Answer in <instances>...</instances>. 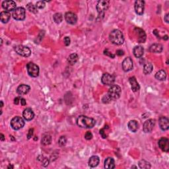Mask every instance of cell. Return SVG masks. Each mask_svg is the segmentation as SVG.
<instances>
[{
    "label": "cell",
    "instance_id": "obj_25",
    "mask_svg": "<svg viewBox=\"0 0 169 169\" xmlns=\"http://www.w3.org/2000/svg\"><path fill=\"white\" fill-rule=\"evenodd\" d=\"M11 18V14L9 12L6 11H2L0 14V19H1V21L3 23H7V22L9 21Z\"/></svg>",
    "mask_w": 169,
    "mask_h": 169
},
{
    "label": "cell",
    "instance_id": "obj_38",
    "mask_svg": "<svg viewBox=\"0 0 169 169\" xmlns=\"http://www.w3.org/2000/svg\"><path fill=\"white\" fill-rule=\"evenodd\" d=\"M85 138L87 140H90L93 138V134H92L91 131H87V133L85 135Z\"/></svg>",
    "mask_w": 169,
    "mask_h": 169
},
{
    "label": "cell",
    "instance_id": "obj_40",
    "mask_svg": "<svg viewBox=\"0 0 169 169\" xmlns=\"http://www.w3.org/2000/svg\"><path fill=\"white\" fill-rule=\"evenodd\" d=\"M63 42H64V44L65 46H69L70 44V42H71L69 37L65 36L64 39H63Z\"/></svg>",
    "mask_w": 169,
    "mask_h": 169
},
{
    "label": "cell",
    "instance_id": "obj_21",
    "mask_svg": "<svg viewBox=\"0 0 169 169\" xmlns=\"http://www.w3.org/2000/svg\"><path fill=\"white\" fill-rule=\"evenodd\" d=\"M163 50V47L160 44H153L149 48V51L153 53H161Z\"/></svg>",
    "mask_w": 169,
    "mask_h": 169
},
{
    "label": "cell",
    "instance_id": "obj_17",
    "mask_svg": "<svg viewBox=\"0 0 169 169\" xmlns=\"http://www.w3.org/2000/svg\"><path fill=\"white\" fill-rule=\"evenodd\" d=\"M159 124L162 130L166 131L168 129L169 122L167 118L164 117V116H162V117L160 118L159 120Z\"/></svg>",
    "mask_w": 169,
    "mask_h": 169
},
{
    "label": "cell",
    "instance_id": "obj_47",
    "mask_svg": "<svg viewBox=\"0 0 169 169\" xmlns=\"http://www.w3.org/2000/svg\"><path fill=\"white\" fill-rule=\"evenodd\" d=\"M0 136H1V138H0V139H1V141H3L4 140H5V136H4L3 134H2V133H1V135H0Z\"/></svg>",
    "mask_w": 169,
    "mask_h": 169
},
{
    "label": "cell",
    "instance_id": "obj_10",
    "mask_svg": "<svg viewBox=\"0 0 169 169\" xmlns=\"http://www.w3.org/2000/svg\"><path fill=\"white\" fill-rule=\"evenodd\" d=\"M102 83L106 85H112L115 81V77L112 75L106 73L103 74L101 79Z\"/></svg>",
    "mask_w": 169,
    "mask_h": 169
},
{
    "label": "cell",
    "instance_id": "obj_12",
    "mask_svg": "<svg viewBox=\"0 0 169 169\" xmlns=\"http://www.w3.org/2000/svg\"><path fill=\"white\" fill-rule=\"evenodd\" d=\"M135 11L137 15L143 14L145 9V1L143 0H137L135 2Z\"/></svg>",
    "mask_w": 169,
    "mask_h": 169
},
{
    "label": "cell",
    "instance_id": "obj_20",
    "mask_svg": "<svg viewBox=\"0 0 169 169\" xmlns=\"http://www.w3.org/2000/svg\"><path fill=\"white\" fill-rule=\"evenodd\" d=\"M129 83H130L131 87V89L133 92H137L139 90L140 87L139 83H137V80L135 77H131L129 78Z\"/></svg>",
    "mask_w": 169,
    "mask_h": 169
},
{
    "label": "cell",
    "instance_id": "obj_18",
    "mask_svg": "<svg viewBox=\"0 0 169 169\" xmlns=\"http://www.w3.org/2000/svg\"><path fill=\"white\" fill-rule=\"evenodd\" d=\"M23 118H25L27 121H30V120H32L34 118V113L31 108H28L25 109V110L23 111Z\"/></svg>",
    "mask_w": 169,
    "mask_h": 169
},
{
    "label": "cell",
    "instance_id": "obj_34",
    "mask_svg": "<svg viewBox=\"0 0 169 169\" xmlns=\"http://www.w3.org/2000/svg\"><path fill=\"white\" fill-rule=\"evenodd\" d=\"M66 143H67V138L65 137V136H61L58 140V144L60 147L65 146V145H66Z\"/></svg>",
    "mask_w": 169,
    "mask_h": 169
},
{
    "label": "cell",
    "instance_id": "obj_44",
    "mask_svg": "<svg viewBox=\"0 0 169 169\" xmlns=\"http://www.w3.org/2000/svg\"><path fill=\"white\" fill-rule=\"evenodd\" d=\"M124 54V52L122 50H118L116 51V55H118V56H122Z\"/></svg>",
    "mask_w": 169,
    "mask_h": 169
},
{
    "label": "cell",
    "instance_id": "obj_39",
    "mask_svg": "<svg viewBox=\"0 0 169 169\" xmlns=\"http://www.w3.org/2000/svg\"><path fill=\"white\" fill-rule=\"evenodd\" d=\"M104 55H106V56H108L109 57H110L111 58H114V57H115V55L112 54L110 52H109L108 49L104 50Z\"/></svg>",
    "mask_w": 169,
    "mask_h": 169
},
{
    "label": "cell",
    "instance_id": "obj_13",
    "mask_svg": "<svg viewBox=\"0 0 169 169\" xmlns=\"http://www.w3.org/2000/svg\"><path fill=\"white\" fill-rule=\"evenodd\" d=\"M155 125V122L154 120L153 119H149L147 120V121L145 122L143 124V131L145 133H150L151 131H152Z\"/></svg>",
    "mask_w": 169,
    "mask_h": 169
},
{
    "label": "cell",
    "instance_id": "obj_3",
    "mask_svg": "<svg viewBox=\"0 0 169 169\" xmlns=\"http://www.w3.org/2000/svg\"><path fill=\"white\" fill-rule=\"evenodd\" d=\"M122 90L120 86L118 85H112L110 88L109 89L108 92V96L110 98L111 100H116L120 98L121 95Z\"/></svg>",
    "mask_w": 169,
    "mask_h": 169
},
{
    "label": "cell",
    "instance_id": "obj_36",
    "mask_svg": "<svg viewBox=\"0 0 169 169\" xmlns=\"http://www.w3.org/2000/svg\"><path fill=\"white\" fill-rule=\"evenodd\" d=\"M40 161L42 162V165L44 166V167L47 166L48 164H49V160H48L47 158L43 157V159H40Z\"/></svg>",
    "mask_w": 169,
    "mask_h": 169
},
{
    "label": "cell",
    "instance_id": "obj_16",
    "mask_svg": "<svg viewBox=\"0 0 169 169\" xmlns=\"http://www.w3.org/2000/svg\"><path fill=\"white\" fill-rule=\"evenodd\" d=\"M65 19L67 23L71 25H75L77 21V17L72 12H67L65 15Z\"/></svg>",
    "mask_w": 169,
    "mask_h": 169
},
{
    "label": "cell",
    "instance_id": "obj_1",
    "mask_svg": "<svg viewBox=\"0 0 169 169\" xmlns=\"http://www.w3.org/2000/svg\"><path fill=\"white\" fill-rule=\"evenodd\" d=\"M77 126L82 128H92L96 124L95 120L92 118L87 117L86 116H79L77 120Z\"/></svg>",
    "mask_w": 169,
    "mask_h": 169
},
{
    "label": "cell",
    "instance_id": "obj_49",
    "mask_svg": "<svg viewBox=\"0 0 169 169\" xmlns=\"http://www.w3.org/2000/svg\"><path fill=\"white\" fill-rule=\"evenodd\" d=\"M1 107H3V101H2V100H1Z\"/></svg>",
    "mask_w": 169,
    "mask_h": 169
},
{
    "label": "cell",
    "instance_id": "obj_41",
    "mask_svg": "<svg viewBox=\"0 0 169 169\" xmlns=\"http://www.w3.org/2000/svg\"><path fill=\"white\" fill-rule=\"evenodd\" d=\"M33 131H34L33 129H29V131H28V133L27 134L28 139H30V138L32 137V135H33Z\"/></svg>",
    "mask_w": 169,
    "mask_h": 169
},
{
    "label": "cell",
    "instance_id": "obj_2",
    "mask_svg": "<svg viewBox=\"0 0 169 169\" xmlns=\"http://www.w3.org/2000/svg\"><path fill=\"white\" fill-rule=\"evenodd\" d=\"M109 38L111 42L116 45H121L124 42V34L120 30H112L109 35Z\"/></svg>",
    "mask_w": 169,
    "mask_h": 169
},
{
    "label": "cell",
    "instance_id": "obj_50",
    "mask_svg": "<svg viewBox=\"0 0 169 169\" xmlns=\"http://www.w3.org/2000/svg\"><path fill=\"white\" fill-rule=\"evenodd\" d=\"M13 168V166H11V165H9V166H8V168Z\"/></svg>",
    "mask_w": 169,
    "mask_h": 169
},
{
    "label": "cell",
    "instance_id": "obj_35",
    "mask_svg": "<svg viewBox=\"0 0 169 169\" xmlns=\"http://www.w3.org/2000/svg\"><path fill=\"white\" fill-rule=\"evenodd\" d=\"M45 5H46L45 1H39L37 2L36 4V7L38 8V9L44 8Z\"/></svg>",
    "mask_w": 169,
    "mask_h": 169
},
{
    "label": "cell",
    "instance_id": "obj_28",
    "mask_svg": "<svg viewBox=\"0 0 169 169\" xmlns=\"http://www.w3.org/2000/svg\"><path fill=\"white\" fill-rule=\"evenodd\" d=\"M78 59H79V56L77 54L75 53L71 54V55H69V57H68L67 61L69 62L70 65H74L75 63L78 61Z\"/></svg>",
    "mask_w": 169,
    "mask_h": 169
},
{
    "label": "cell",
    "instance_id": "obj_8",
    "mask_svg": "<svg viewBox=\"0 0 169 169\" xmlns=\"http://www.w3.org/2000/svg\"><path fill=\"white\" fill-rule=\"evenodd\" d=\"M15 51L17 54L23 57H28L31 54L30 48L23 45H19L15 47Z\"/></svg>",
    "mask_w": 169,
    "mask_h": 169
},
{
    "label": "cell",
    "instance_id": "obj_46",
    "mask_svg": "<svg viewBox=\"0 0 169 169\" xmlns=\"http://www.w3.org/2000/svg\"><path fill=\"white\" fill-rule=\"evenodd\" d=\"M164 21H165L166 23H168L169 22V20H168V14H166L165 16H164Z\"/></svg>",
    "mask_w": 169,
    "mask_h": 169
},
{
    "label": "cell",
    "instance_id": "obj_5",
    "mask_svg": "<svg viewBox=\"0 0 169 169\" xmlns=\"http://www.w3.org/2000/svg\"><path fill=\"white\" fill-rule=\"evenodd\" d=\"M28 74L32 77H36L39 75V67L32 62H29L27 65Z\"/></svg>",
    "mask_w": 169,
    "mask_h": 169
},
{
    "label": "cell",
    "instance_id": "obj_11",
    "mask_svg": "<svg viewBox=\"0 0 169 169\" xmlns=\"http://www.w3.org/2000/svg\"><path fill=\"white\" fill-rule=\"evenodd\" d=\"M133 63L132 59L129 57L125 58L122 62V69L124 71L128 72L133 69Z\"/></svg>",
    "mask_w": 169,
    "mask_h": 169
},
{
    "label": "cell",
    "instance_id": "obj_42",
    "mask_svg": "<svg viewBox=\"0 0 169 169\" xmlns=\"http://www.w3.org/2000/svg\"><path fill=\"white\" fill-rule=\"evenodd\" d=\"M100 134L101 135L102 137L104 138V139H105V138H106V137H107V135H106V133H104V129H100Z\"/></svg>",
    "mask_w": 169,
    "mask_h": 169
},
{
    "label": "cell",
    "instance_id": "obj_4",
    "mask_svg": "<svg viewBox=\"0 0 169 169\" xmlns=\"http://www.w3.org/2000/svg\"><path fill=\"white\" fill-rule=\"evenodd\" d=\"M11 126L15 130H19L25 126V121L20 116H15L11 121Z\"/></svg>",
    "mask_w": 169,
    "mask_h": 169
},
{
    "label": "cell",
    "instance_id": "obj_32",
    "mask_svg": "<svg viewBox=\"0 0 169 169\" xmlns=\"http://www.w3.org/2000/svg\"><path fill=\"white\" fill-rule=\"evenodd\" d=\"M139 166L141 168H150L151 165L150 163L145 160H141L139 162Z\"/></svg>",
    "mask_w": 169,
    "mask_h": 169
},
{
    "label": "cell",
    "instance_id": "obj_9",
    "mask_svg": "<svg viewBox=\"0 0 169 169\" xmlns=\"http://www.w3.org/2000/svg\"><path fill=\"white\" fill-rule=\"evenodd\" d=\"M16 3L11 0H7V1H3L2 2V7L5 9L6 11H11L16 9Z\"/></svg>",
    "mask_w": 169,
    "mask_h": 169
},
{
    "label": "cell",
    "instance_id": "obj_48",
    "mask_svg": "<svg viewBox=\"0 0 169 169\" xmlns=\"http://www.w3.org/2000/svg\"><path fill=\"white\" fill-rule=\"evenodd\" d=\"M163 39H164V40H168V36H167V35H166V36H164V38H163Z\"/></svg>",
    "mask_w": 169,
    "mask_h": 169
},
{
    "label": "cell",
    "instance_id": "obj_29",
    "mask_svg": "<svg viewBox=\"0 0 169 169\" xmlns=\"http://www.w3.org/2000/svg\"><path fill=\"white\" fill-rule=\"evenodd\" d=\"M42 144H43L44 145H50L52 142V137L51 135L49 134L44 135L42 137Z\"/></svg>",
    "mask_w": 169,
    "mask_h": 169
},
{
    "label": "cell",
    "instance_id": "obj_45",
    "mask_svg": "<svg viewBox=\"0 0 169 169\" xmlns=\"http://www.w3.org/2000/svg\"><path fill=\"white\" fill-rule=\"evenodd\" d=\"M20 103H21V104L22 105V106H25V105H26V103H27V102H26V100H25V98H21Z\"/></svg>",
    "mask_w": 169,
    "mask_h": 169
},
{
    "label": "cell",
    "instance_id": "obj_43",
    "mask_svg": "<svg viewBox=\"0 0 169 169\" xmlns=\"http://www.w3.org/2000/svg\"><path fill=\"white\" fill-rule=\"evenodd\" d=\"M21 97H16V98H15L14 99V104L18 105L21 102Z\"/></svg>",
    "mask_w": 169,
    "mask_h": 169
},
{
    "label": "cell",
    "instance_id": "obj_22",
    "mask_svg": "<svg viewBox=\"0 0 169 169\" xmlns=\"http://www.w3.org/2000/svg\"><path fill=\"white\" fill-rule=\"evenodd\" d=\"M133 52L135 57H136V58H141V57H142L143 55L144 49L141 46H135L134 47V48H133Z\"/></svg>",
    "mask_w": 169,
    "mask_h": 169
},
{
    "label": "cell",
    "instance_id": "obj_27",
    "mask_svg": "<svg viewBox=\"0 0 169 169\" xmlns=\"http://www.w3.org/2000/svg\"><path fill=\"white\" fill-rule=\"evenodd\" d=\"M155 78L157 80L164 81L166 78V73L164 70H160L155 74Z\"/></svg>",
    "mask_w": 169,
    "mask_h": 169
},
{
    "label": "cell",
    "instance_id": "obj_26",
    "mask_svg": "<svg viewBox=\"0 0 169 169\" xmlns=\"http://www.w3.org/2000/svg\"><path fill=\"white\" fill-rule=\"evenodd\" d=\"M128 126L129 130L135 133L137 131L139 125H138L137 122L135 121V120H131V121L129 122Z\"/></svg>",
    "mask_w": 169,
    "mask_h": 169
},
{
    "label": "cell",
    "instance_id": "obj_24",
    "mask_svg": "<svg viewBox=\"0 0 169 169\" xmlns=\"http://www.w3.org/2000/svg\"><path fill=\"white\" fill-rule=\"evenodd\" d=\"M100 159L97 156H92L91 157H90L89 160V166L90 167L94 168L98 166V164H99Z\"/></svg>",
    "mask_w": 169,
    "mask_h": 169
},
{
    "label": "cell",
    "instance_id": "obj_6",
    "mask_svg": "<svg viewBox=\"0 0 169 169\" xmlns=\"http://www.w3.org/2000/svg\"><path fill=\"white\" fill-rule=\"evenodd\" d=\"M12 16L17 21H23L25 19L26 11L23 7H17L13 11Z\"/></svg>",
    "mask_w": 169,
    "mask_h": 169
},
{
    "label": "cell",
    "instance_id": "obj_30",
    "mask_svg": "<svg viewBox=\"0 0 169 169\" xmlns=\"http://www.w3.org/2000/svg\"><path fill=\"white\" fill-rule=\"evenodd\" d=\"M153 69V67L151 63H146L143 67V73L145 75L150 74L151 72H152Z\"/></svg>",
    "mask_w": 169,
    "mask_h": 169
},
{
    "label": "cell",
    "instance_id": "obj_31",
    "mask_svg": "<svg viewBox=\"0 0 169 169\" xmlns=\"http://www.w3.org/2000/svg\"><path fill=\"white\" fill-rule=\"evenodd\" d=\"M27 9L30 12L32 13H38V9L36 5H34V4L32 3H29L27 5Z\"/></svg>",
    "mask_w": 169,
    "mask_h": 169
},
{
    "label": "cell",
    "instance_id": "obj_7",
    "mask_svg": "<svg viewBox=\"0 0 169 169\" xmlns=\"http://www.w3.org/2000/svg\"><path fill=\"white\" fill-rule=\"evenodd\" d=\"M109 7V1H104V0H100L97 3L96 5V10L99 14V16H104V12L108 9Z\"/></svg>",
    "mask_w": 169,
    "mask_h": 169
},
{
    "label": "cell",
    "instance_id": "obj_14",
    "mask_svg": "<svg viewBox=\"0 0 169 169\" xmlns=\"http://www.w3.org/2000/svg\"><path fill=\"white\" fill-rule=\"evenodd\" d=\"M160 149L164 152H168L169 151V141L167 138L161 137L158 142Z\"/></svg>",
    "mask_w": 169,
    "mask_h": 169
},
{
    "label": "cell",
    "instance_id": "obj_33",
    "mask_svg": "<svg viewBox=\"0 0 169 169\" xmlns=\"http://www.w3.org/2000/svg\"><path fill=\"white\" fill-rule=\"evenodd\" d=\"M53 19H54V21H55V23H60L61 22L63 21V16L60 13H56L54 15Z\"/></svg>",
    "mask_w": 169,
    "mask_h": 169
},
{
    "label": "cell",
    "instance_id": "obj_23",
    "mask_svg": "<svg viewBox=\"0 0 169 169\" xmlns=\"http://www.w3.org/2000/svg\"><path fill=\"white\" fill-rule=\"evenodd\" d=\"M104 167L105 168H108V169H112V168H115V161L113 158L108 157L105 160Z\"/></svg>",
    "mask_w": 169,
    "mask_h": 169
},
{
    "label": "cell",
    "instance_id": "obj_19",
    "mask_svg": "<svg viewBox=\"0 0 169 169\" xmlns=\"http://www.w3.org/2000/svg\"><path fill=\"white\" fill-rule=\"evenodd\" d=\"M30 87L28 86V85H25V84H22L18 87V88H17V92L19 95H26V94H27L28 92L30 91Z\"/></svg>",
    "mask_w": 169,
    "mask_h": 169
},
{
    "label": "cell",
    "instance_id": "obj_15",
    "mask_svg": "<svg viewBox=\"0 0 169 169\" xmlns=\"http://www.w3.org/2000/svg\"><path fill=\"white\" fill-rule=\"evenodd\" d=\"M134 32L138 37L137 40L139 43H144L146 40V34L145 31L140 28H135Z\"/></svg>",
    "mask_w": 169,
    "mask_h": 169
},
{
    "label": "cell",
    "instance_id": "obj_37",
    "mask_svg": "<svg viewBox=\"0 0 169 169\" xmlns=\"http://www.w3.org/2000/svg\"><path fill=\"white\" fill-rule=\"evenodd\" d=\"M102 100V102L104 103V104H107V103H109L110 102L112 101L110 98L109 96H108V95H106L103 96Z\"/></svg>",
    "mask_w": 169,
    "mask_h": 169
}]
</instances>
